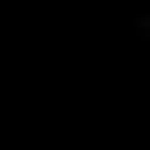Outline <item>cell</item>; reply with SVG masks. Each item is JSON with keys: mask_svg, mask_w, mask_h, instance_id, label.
Listing matches in <instances>:
<instances>
[{"mask_svg": "<svg viewBox=\"0 0 150 150\" xmlns=\"http://www.w3.org/2000/svg\"><path fill=\"white\" fill-rule=\"evenodd\" d=\"M137 32H146V37H150V14H146V18H137Z\"/></svg>", "mask_w": 150, "mask_h": 150, "instance_id": "1", "label": "cell"}]
</instances>
